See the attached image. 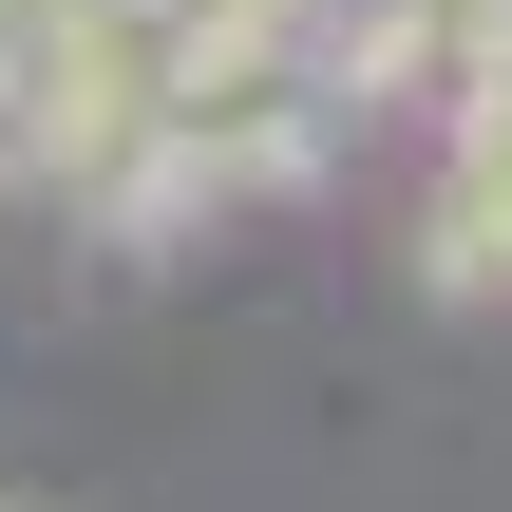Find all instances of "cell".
Wrapping results in <instances>:
<instances>
[{
	"mask_svg": "<svg viewBox=\"0 0 512 512\" xmlns=\"http://www.w3.org/2000/svg\"><path fill=\"white\" fill-rule=\"evenodd\" d=\"M361 133V95L323 76V38H228L152 95V171H133V228L114 247H190V228H247L285 190H323Z\"/></svg>",
	"mask_w": 512,
	"mask_h": 512,
	"instance_id": "1",
	"label": "cell"
},
{
	"mask_svg": "<svg viewBox=\"0 0 512 512\" xmlns=\"http://www.w3.org/2000/svg\"><path fill=\"white\" fill-rule=\"evenodd\" d=\"M323 76H342L361 114H418V133H437V114H475L512 76V0H342V19H323Z\"/></svg>",
	"mask_w": 512,
	"mask_h": 512,
	"instance_id": "2",
	"label": "cell"
},
{
	"mask_svg": "<svg viewBox=\"0 0 512 512\" xmlns=\"http://www.w3.org/2000/svg\"><path fill=\"white\" fill-rule=\"evenodd\" d=\"M38 57H57V0H0V190H38Z\"/></svg>",
	"mask_w": 512,
	"mask_h": 512,
	"instance_id": "3",
	"label": "cell"
},
{
	"mask_svg": "<svg viewBox=\"0 0 512 512\" xmlns=\"http://www.w3.org/2000/svg\"><path fill=\"white\" fill-rule=\"evenodd\" d=\"M0 512H57V494H0Z\"/></svg>",
	"mask_w": 512,
	"mask_h": 512,
	"instance_id": "4",
	"label": "cell"
}]
</instances>
